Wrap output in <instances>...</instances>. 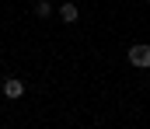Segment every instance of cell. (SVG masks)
<instances>
[{"label":"cell","instance_id":"1","mask_svg":"<svg viewBox=\"0 0 150 129\" xmlns=\"http://www.w3.org/2000/svg\"><path fill=\"white\" fill-rule=\"evenodd\" d=\"M126 59H129V66H140V70H150V45H147V42H136V45H129Z\"/></svg>","mask_w":150,"mask_h":129},{"label":"cell","instance_id":"2","mask_svg":"<svg viewBox=\"0 0 150 129\" xmlns=\"http://www.w3.org/2000/svg\"><path fill=\"white\" fill-rule=\"evenodd\" d=\"M0 94H4L7 101H18V98H25V84H21L18 77H7L4 87H0Z\"/></svg>","mask_w":150,"mask_h":129},{"label":"cell","instance_id":"3","mask_svg":"<svg viewBox=\"0 0 150 129\" xmlns=\"http://www.w3.org/2000/svg\"><path fill=\"white\" fill-rule=\"evenodd\" d=\"M56 14H59V21H67V25H74L77 18H80V7H77L74 0H63V4L56 7Z\"/></svg>","mask_w":150,"mask_h":129},{"label":"cell","instance_id":"4","mask_svg":"<svg viewBox=\"0 0 150 129\" xmlns=\"http://www.w3.org/2000/svg\"><path fill=\"white\" fill-rule=\"evenodd\" d=\"M52 14H56L52 0H38V4H35V18H52Z\"/></svg>","mask_w":150,"mask_h":129}]
</instances>
